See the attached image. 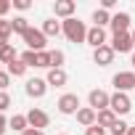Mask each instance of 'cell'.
Wrapping results in <instances>:
<instances>
[{
    "label": "cell",
    "instance_id": "cell-26",
    "mask_svg": "<svg viewBox=\"0 0 135 135\" xmlns=\"http://www.w3.org/2000/svg\"><path fill=\"white\" fill-rule=\"evenodd\" d=\"M37 69H50V53L48 50L37 53Z\"/></svg>",
    "mask_w": 135,
    "mask_h": 135
},
{
    "label": "cell",
    "instance_id": "cell-13",
    "mask_svg": "<svg viewBox=\"0 0 135 135\" xmlns=\"http://www.w3.org/2000/svg\"><path fill=\"white\" fill-rule=\"evenodd\" d=\"M88 45H93V50L95 48H103V45H109L106 42V29H101V27H90L88 29V40H85Z\"/></svg>",
    "mask_w": 135,
    "mask_h": 135
},
{
    "label": "cell",
    "instance_id": "cell-33",
    "mask_svg": "<svg viewBox=\"0 0 135 135\" xmlns=\"http://www.w3.org/2000/svg\"><path fill=\"white\" fill-rule=\"evenodd\" d=\"M114 6H117V0H101V8L103 11H111Z\"/></svg>",
    "mask_w": 135,
    "mask_h": 135
},
{
    "label": "cell",
    "instance_id": "cell-6",
    "mask_svg": "<svg viewBox=\"0 0 135 135\" xmlns=\"http://www.w3.org/2000/svg\"><path fill=\"white\" fill-rule=\"evenodd\" d=\"M111 85H114L117 93L132 90V88H135V72H117V74L111 77Z\"/></svg>",
    "mask_w": 135,
    "mask_h": 135
},
{
    "label": "cell",
    "instance_id": "cell-16",
    "mask_svg": "<svg viewBox=\"0 0 135 135\" xmlns=\"http://www.w3.org/2000/svg\"><path fill=\"white\" fill-rule=\"evenodd\" d=\"M42 35H45V37H58V35H64V32H61V21L45 19V21H42Z\"/></svg>",
    "mask_w": 135,
    "mask_h": 135
},
{
    "label": "cell",
    "instance_id": "cell-34",
    "mask_svg": "<svg viewBox=\"0 0 135 135\" xmlns=\"http://www.w3.org/2000/svg\"><path fill=\"white\" fill-rule=\"evenodd\" d=\"M6 130H8V119L0 114V135H6Z\"/></svg>",
    "mask_w": 135,
    "mask_h": 135
},
{
    "label": "cell",
    "instance_id": "cell-22",
    "mask_svg": "<svg viewBox=\"0 0 135 135\" xmlns=\"http://www.w3.org/2000/svg\"><path fill=\"white\" fill-rule=\"evenodd\" d=\"M16 58H19V56H16V48H13V45H8V48L0 50V64H6V66H8V64L16 61Z\"/></svg>",
    "mask_w": 135,
    "mask_h": 135
},
{
    "label": "cell",
    "instance_id": "cell-41",
    "mask_svg": "<svg viewBox=\"0 0 135 135\" xmlns=\"http://www.w3.org/2000/svg\"><path fill=\"white\" fill-rule=\"evenodd\" d=\"M61 135H66V132H61Z\"/></svg>",
    "mask_w": 135,
    "mask_h": 135
},
{
    "label": "cell",
    "instance_id": "cell-38",
    "mask_svg": "<svg viewBox=\"0 0 135 135\" xmlns=\"http://www.w3.org/2000/svg\"><path fill=\"white\" fill-rule=\"evenodd\" d=\"M127 135H135V127H130V130H127Z\"/></svg>",
    "mask_w": 135,
    "mask_h": 135
},
{
    "label": "cell",
    "instance_id": "cell-32",
    "mask_svg": "<svg viewBox=\"0 0 135 135\" xmlns=\"http://www.w3.org/2000/svg\"><path fill=\"white\" fill-rule=\"evenodd\" d=\"M13 8H19V11H29L32 3H29V0H13Z\"/></svg>",
    "mask_w": 135,
    "mask_h": 135
},
{
    "label": "cell",
    "instance_id": "cell-8",
    "mask_svg": "<svg viewBox=\"0 0 135 135\" xmlns=\"http://www.w3.org/2000/svg\"><path fill=\"white\" fill-rule=\"evenodd\" d=\"M27 122H29V127H35V130H45L48 124H50V117L42 111V109H29L27 111Z\"/></svg>",
    "mask_w": 135,
    "mask_h": 135
},
{
    "label": "cell",
    "instance_id": "cell-18",
    "mask_svg": "<svg viewBox=\"0 0 135 135\" xmlns=\"http://www.w3.org/2000/svg\"><path fill=\"white\" fill-rule=\"evenodd\" d=\"M27 69H29V66H27L21 58H16V61H11V64L6 66V72H8L11 77H24V74H27Z\"/></svg>",
    "mask_w": 135,
    "mask_h": 135
},
{
    "label": "cell",
    "instance_id": "cell-5",
    "mask_svg": "<svg viewBox=\"0 0 135 135\" xmlns=\"http://www.w3.org/2000/svg\"><path fill=\"white\" fill-rule=\"evenodd\" d=\"M109 103H111V95H109L106 90H101V88L90 90V95H88V106H90L93 111H103V109H109Z\"/></svg>",
    "mask_w": 135,
    "mask_h": 135
},
{
    "label": "cell",
    "instance_id": "cell-27",
    "mask_svg": "<svg viewBox=\"0 0 135 135\" xmlns=\"http://www.w3.org/2000/svg\"><path fill=\"white\" fill-rule=\"evenodd\" d=\"M8 109H11V95H8L6 90H0V114L8 111Z\"/></svg>",
    "mask_w": 135,
    "mask_h": 135
},
{
    "label": "cell",
    "instance_id": "cell-11",
    "mask_svg": "<svg viewBox=\"0 0 135 135\" xmlns=\"http://www.w3.org/2000/svg\"><path fill=\"white\" fill-rule=\"evenodd\" d=\"M130 21H132L130 13H127V11H119V13L111 16V24H109V27H111L114 35H119V32H130Z\"/></svg>",
    "mask_w": 135,
    "mask_h": 135
},
{
    "label": "cell",
    "instance_id": "cell-17",
    "mask_svg": "<svg viewBox=\"0 0 135 135\" xmlns=\"http://www.w3.org/2000/svg\"><path fill=\"white\" fill-rule=\"evenodd\" d=\"M117 119H119V117H117L111 109H103V111H98L95 124H101V127H106V130H109V127H114V122H117Z\"/></svg>",
    "mask_w": 135,
    "mask_h": 135
},
{
    "label": "cell",
    "instance_id": "cell-25",
    "mask_svg": "<svg viewBox=\"0 0 135 135\" xmlns=\"http://www.w3.org/2000/svg\"><path fill=\"white\" fill-rule=\"evenodd\" d=\"M19 58H21L27 66H35V69H37V53H35V50H24Z\"/></svg>",
    "mask_w": 135,
    "mask_h": 135
},
{
    "label": "cell",
    "instance_id": "cell-24",
    "mask_svg": "<svg viewBox=\"0 0 135 135\" xmlns=\"http://www.w3.org/2000/svg\"><path fill=\"white\" fill-rule=\"evenodd\" d=\"M127 130H130V124H127V122H122V119H117V122H114V127H109V132H111V135H127Z\"/></svg>",
    "mask_w": 135,
    "mask_h": 135
},
{
    "label": "cell",
    "instance_id": "cell-23",
    "mask_svg": "<svg viewBox=\"0 0 135 135\" xmlns=\"http://www.w3.org/2000/svg\"><path fill=\"white\" fill-rule=\"evenodd\" d=\"M11 27H13L16 35H24V32L29 29V21H27V16H16V19L11 21Z\"/></svg>",
    "mask_w": 135,
    "mask_h": 135
},
{
    "label": "cell",
    "instance_id": "cell-21",
    "mask_svg": "<svg viewBox=\"0 0 135 135\" xmlns=\"http://www.w3.org/2000/svg\"><path fill=\"white\" fill-rule=\"evenodd\" d=\"M48 53H50V69H64V58H66L64 50L56 48V50H48Z\"/></svg>",
    "mask_w": 135,
    "mask_h": 135
},
{
    "label": "cell",
    "instance_id": "cell-9",
    "mask_svg": "<svg viewBox=\"0 0 135 135\" xmlns=\"http://www.w3.org/2000/svg\"><path fill=\"white\" fill-rule=\"evenodd\" d=\"M74 11H77V3L74 0H56L53 3V13H56V19H72L74 16Z\"/></svg>",
    "mask_w": 135,
    "mask_h": 135
},
{
    "label": "cell",
    "instance_id": "cell-7",
    "mask_svg": "<svg viewBox=\"0 0 135 135\" xmlns=\"http://www.w3.org/2000/svg\"><path fill=\"white\" fill-rule=\"evenodd\" d=\"M111 50H114V53H132L135 45H132L130 32H119V35H114V37H111Z\"/></svg>",
    "mask_w": 135,
    "mask_h": 135
},
{
    "label": "cell",
    "instance_id": "cell-4",
    "mask_svg": "<svg viewBox=\"0 0 135 135\" xmlns=\"http://www.w3.org/2000/svg\"><path fill=\"white\" fill-rule=\"evenodd\" d=\"M56 106H58V111H61V114H66V117H69V114H77V111L82 109V106H80V95H77V93H64V95L58 98V103H56Z\"/></svg>",
    "mask_w": 135,
    "mask_h": 135
},
{
    "label": "cell",
    "instance_id": "cell-39",
    "mask_svg": "<svg viewBox=\"0 0 135 135\" xmlns=\"http://www.w3.org/2000/svg\"><path fill=\"white\" fill-rule=\"evenodd\" d=\"M130 37H132V45H135V29H132V32H130Z\"/></svg>",
    "mask_w": 135,
    "mask_h": 135
},
{
    "label": "cell",
    "instance_id": "cell-29",
    "mask_svg": "<svg viewBox=\"0 0 135 135\" xmlns=\"http://www.w3.org/2000/svg\"><path fill=\"white\" fill-rule=\"evenodd\" d=\"M85 135H106V127L93 124V127H88V130H85Z\"/></svg>",
    "mask_w": 135,
    "mask_h": 135
},
{
    "label": "cell",
    "instance_id": "cell-30",
    "mask_svg": "<svg viewBox=\"0 0 135 135\" xmlns=\"http://www.w3.org/2000/svg\"><path fill=\"white\" fill-rule=\"evenodd\" d=\"M11 8H13V3H11V0H0V19H3Z\"/></svg>",
    "mask_w": 135,
    "mask_h": 135
},
{
    "label": "cell",
    "instance_id": "cell-15",
    "mask_svg": "<svg viewBox=\"0 0 135 135\" xmlns=\"http://www.w3.org/2000/svg\"><path fill=\"white\" fill-rule=\"evenodd\" d=\"M74 117H77V122H80V124L88 130V127H93V124H95V119H98V111H93L90 106H82V109H80Z\"/></svg>",
    "mask_w": 135,
    "mask_h": 135
},
{
    "label": "cell",
    "instance_id": "cell-2",
    "mask_svg": "<svg viewBox=\"0 0 135 135\" xmlns=\"http://www.w3.org/2000/svg\"><path fill=\"white\" fill-rule=\"evenodd\" d=\"M21 40L27 42V48L29 50H35V53H42L45 50V45H48V37L42 35V29H35V27H29L24 35H21Z\"/></svg>",
    "mask_w": 135,
    "mask_h": 135
},
{
    "label": "cell",
    "instance_id": "cell-3",
    "mask_svg": "<svg viewBox=\"0 0 135 135\" xmlns=\"http://www.w3.org/2000/svg\"><path fill=\"white\" fill-rule=\"evenodd\" d=\"M109 109H111L117 117H124V114H130V111H132V101H130V95H127V93H114V95H111Z\"/></svg>",
    "mask_w": 135,
    "mask_h": 135
},
{
    "label": "cell",
    "instance_id": "cell-31",
    "mask_svg": "<svg viewBox=\"0 0 135 135\" xmlns=\"http://www.w3.org/2000/svg\"><path fill=\"white\" fill-rule=\"evenodd\" d=\"M8 85H11V74L8 72H0V90H6Z\"/></svg>",
    "mask_w": 135,
    "mask_h": 135
},
{
    "label": "cell",
    "instance_id": "cell-37",
    "mask_svg": "<svg viewBox=\"0 0 135 135\" xmlns=\"http://www.w3.org/2000/svg\"><path fill=\"white\" fill-rule=\"evenodd\" d=\"M130 64H132V72H135V50H132V56H130Z\"/></svg>",
    "mask_w": 135,
    "mask_h": 135
},
{
    "label": "cell",
    "instance_id": "cell-35",
    "mask_svg": "<svg viewBox=\"0 0 135 135\" xmlns=\"http://www.w3.org/2000/svg\"><path fill=\"white\" fill-rule=\"evenodd\" d=\"M21 135H45V130H35V127H29V130H24Z\"/></svg>",
    "mask_w": 135,
    "mask_h": 135
},
{
    "label": "cell",
    "instance_id": "cell-14",
    "mask_svg": "<svg viewBox=\"0 0 135 135\" xmlns=\"http://www.w3.org/2000/svg\"><path fill=\"white\" fill-rule=\"evenodd\" d=\"M114 50H111V45H103V48H95L93 50V61L98 64V66H109L111 61H114Z\"/></svg>",
    "mask_w": 135,
    "mask_h": 135
},
{
    "label": "cell",
    "instance_id": "cell-1",
    "mask_svg": "<svg viewBox=\"0 0 135 135\" xmlns=\"http://www.w3.org/2000/svg\"><path fill=\"white\" fill-rule=\"evenodd\" d=\"M61 32H64V37L69 40V42H85L88 40V27H85V21H80L77 16H72V19H66V21H61Z\"/></svg>",
    "mask_w": 135,
    "mask_h": 135
},
{
    "label": "cell",
    "instance_id": "cell-10",
    "mask_svg": "<svg viewBox=\"0 0 135 135\" xmlns=\"http://www.w3.org/2000/svg\"><path fill=\"white\" fill-rule=\"evenodd\" d=\"M24 90H27V95H29V98H42V95L48 93V82H45V80H40V77H32V80H27Z\"/></svg>",
    "mask_w": 135,
    "mask_h": 135
},
{
    "label": "cell",
    "instance_id": "cell-12",
    "mask_svg": "<svg viewBox=\"0 0 135 135\" xmlns=\"http://www.w3.org/2000/svg\"><path fill=\"white\" fill-rule=\"evenodd\" d=\"M45 82H48V88H64L69 82V74H66V69H48Z\"/></svg>",
    "mask_w": 135,
    "mask_h": 135
},
{
    "label": "cell",
    "instance_id": "cell-36",
    "mask_svg": "<svg viewBox=\"0 0 135 135\" xmlns=\"http://www.w3.org/2000/svg\"><path fill=\"white\" fill-rule=\"evenodd\" d=\"M8 40H11V37H3V35H0V50H3V48H8V45H11Z\"/></svg>",
    "mask_w": 135,
    "mask_h": 135
},
{
    "label": "cell",
    "instance_id": "cell-28",
    "mask_svg": "<svg viewBox=\"0 0 135 135\" xmlns=\"http://www.w3.org/2000/svg\"><path fill=\"white\" fill-rule=\"evenodd\" d=\"M0 35H3V37H11V35H13V27H11V21L0 19Z\"/></svg>",
    "mask_w": 135,
    "mask_h": 135
},
{
    "label": "cell",
    "instance_id": "cell-20",
    "mask_svg": "<svg viewBox=\"0 0 135 135\" xmlns=\"http://www.w3.org/2000/svg\"><path fill=\"white\" fill-rule=\"evenodd\" d=\"M93 21H95L93 27H101V29H103L106 24H111V13L103 11V8H98V11H93Z\"/></svg>",
    "mask_w": 135,
    "mask_h": 135
},
{
    "label": "cell",
    "instance_id": "cell-19",
    "mask_svg": "<svg viewBox=\"0 0 135 135\" xmlns=\"http://www.w3.org/2000/svg\"><path fill=\"white\" fill-rule=\"evenodd\" d=\"M8 127H13L16 132H24V130H29V122H27V114H13V117L8 119Z\"/></svg>",
    "mask_w": 135,
    "mask_h": 135
},
{
    "label": "cell",
    "instance_id": "cell-40",
    "mask_svg": "<svg viewBox=\"0 0 135 135\" xmlns=\"http://www.w3.org/2000/svg\"><path fill=\"white\" fill-rule=\"evenodd\" d=\"M0 72H3V64H0Z\"/></svg>",
    "mask_w": 135,
    "mask_h": 135
}]
</instances>
